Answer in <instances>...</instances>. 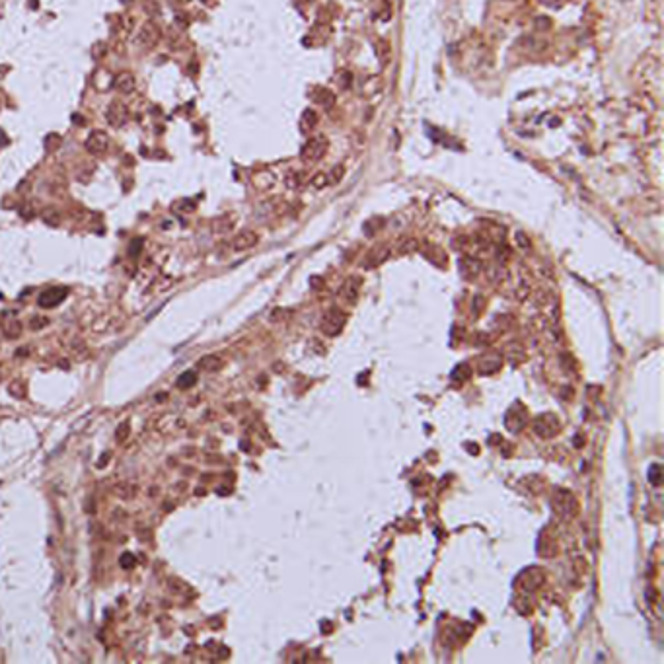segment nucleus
<instances>
[{
    "instance_id": "nucleus-18",
    "label": "nucleus",
    "mask_w": 664,
    "mask_h": 664,
    "mask_svg": "<svg viewBox=\"0 0 664 664\" xmlns=\"http://www.w3.org/2000/svg\"><path fill=\"white\" fill-rule=\"evenodd\" d=\"M195 384H197V374L193 370H187V372L179 374V378L176 380V386L179 390H189L191 386H195Z\"/></svg>"
},
{
    "instance_id": "nucleus-31",
    "label": "nucleus",
    "mask_w": 664,
    "mask_h": 664,
    "mask_svg": "<svg viewBox=\"0 0 664 664\" xmlns=\"http://www.w3.org/2000/svg\"><path fill=\"white\" fill-rule=\"evenodd\" d=\"M107 460H109V454H105V456H103V458H101V460H99V466H103V464H105V462H107Z\"/></svg>"
},
{
    "instance_id": "nucleus-8",
    "label": "nucleus",
    "mask_w": 664,
    "mask_h": 664,
    "mask_svg": "<svg viewBox=\"0 0 664 664\" xmlns=\"http://www.w3.org/2000/svg\"><path fill=\"white\" fill-rule=\"evenodd\" d=\"M257 242H259V236L253 230H242L240 234H236L232 248L236 252H246V250H252L253 246H257Z\"/></svg>"
},
{
    "instance_id": "nucleus-28",
    "label": "nucleus",
    "mask_w": 664,
    "mask_h": 664,
    "mask_svg": "<svg viewBox=\"0 0 664 664\" xmlns=\"http://www.w3.org/2000/svg\"><path fill=\"white\" fill-rule=\"evenodd\" d=\"M286 185H288V187H298V185H300V176H298V174H290V176L286 177Z\"/></svg>"
},
{
    "instance_id": "nucleus-24",
    "label": "nucleus",
    "mask_w": 664,
    "mask_h": 664,
    "mask_svg": "<svg viewBox=\"0 0 664 664\" xmlns=\"http://www.w3.org/2000/svg\"><path fill=\"white\" fill-rule=\"evenodd\" d=\"M119 561H121V567H123V569H133V567L136 565V561H134V555H133V553H123Z\"/></svg>"
},
{
    "instance_id": "nucleus-21",
    "label": "nucleus",
    "mask_w": 664,
    "mask_h": 664,
    "mask_svg": "<svg viewBox=\"0 0 664 664\" xmlns=\"http://www.w3.org/2000/svg\"><path fill=\"white\" fill-rule=\"evenodd\" d=\"M142 238H134L133 242H131V246H129V255L131 257H136L138 253H140V250H142Z\"/></svg>"
},
{
    "instance_id": "nucleus-6",
    "label": "nucleus",
    "mask_w": 664,
    "mask_h": 664,
    "mask_svg": "<svg viewBox=\"0 0 664 664\" xmlns=\"http://www.w3.org/2000/svg\"><path fill=\"white\" fill-rule=\"evenodd\" d=\"M536 433H538L541 439H551L557 431H559V419L551 413H545L536 419V425H534Z\"/></svg>"
},
{
    "instance_id": "nucleus-12",
    "label": "nucleus",
    "mask_w": 664,
    "mask_h": 664,
    "mask_svg": "<svg viewBox=\"0 0 664 664\" xmlns=\"http://www.w3.org/2000/svg\"><path fill=\"white\" fill-rule=\"evenodd\" d=\"M390 255V250L388 246H378L374 250H370V253L366 255V261H364V267H378L382 265Z\"/></svg>"
},
{
    "instance_id": "nucleus-27",
    "label": "nucleus",
    "mask_w": 664,
    "mask_h": 664,
    "mask_svg": "<svg viewBox=\"0 0 664 664\" xmlns=\"http://www.w3.org/2000/svg\"><path fill=\"white\" fill-rule=\"evenodd\" d=\"M127 435H129V425H127V423H121V425L117 427V431H115V439L121 443V441H125Z\"/></svg>"
},
{
    "instance_id": "nucleus-3",
    "label": "nucleus",
    "mask_w": 664,
    "mask_h": 664,
    "mask_svg": "<svg viewBox=\"0 0 664 664\" xmlns=\"http://www.w3.org/2000/svg\"><path fill=\"white\" fill-rule=\"evenodd\" d=\"M160 26L154 24V22H146L142 24V28L138 30V35H136V43L142 47V49H154L158 45L160 41Z\"/></svg>"
},
{
    "instance_id": "nucleus-30",
    "label": "nucleus",
    "mask_w": 664,
    "mask_h": 664,
    "mask_svg": "<svg viewBox=\"0 0 664 664\" xmlns=\"http://www.w3.org/2000/svg\"><path fill=\"white\" fill-rule=\"evenodd\" d=\"M72 121H74V123H80V125H84V123H86V121H84V117H78V115H74V117H72Z\"/></svg>"
},
{
    "instance_id": "nucleus-26",
    "label": "nucleus",
    "mask_w": 664,
    "mask_h": 664,
    "mask_svg": "<svg viewBox=\"0 0 664 664\" xmlns=\"http://www.w3.org/2000/svg\"><path fill=\"white\" fill-rule=\"evenodd\" d=\"M47 323H49V319L43 316H35V317H32V321H30L32 329H41V327H45Z\"/></svg>"
},
{
    "instance_id": "nucleus-22",
    "label": "nucleus",
    "mask_w": 664,
    "mask_h": 664,
    "mask_svg": "<svg viewBox=\"0 0 664 664\" xmlns=\"http://www.w3.org/2000/svg\"><path fill=\"white\" fill-rule=\"evenodd\" d=\"M10 396H14V398H24V396H26V392H24V384H22V382H12V384H10Z\"/></svg>"
},
{
    "instance_id": "nucleus-11",
    "label": "nucleus",
    "mask_w": 664,
    "mask_h": 664,
    "mask_svg": "<svg viewBox=\"0 0 664 664\" xmlns=\"http://www.w3.org/2000/svg\"><path fill=\"white\" fill-rule=\"evenodd\" d=\"M113 86L121 94H131L136 88V80H134V76L131 72H119L115 76V80H113Z\"/></svg>"
},
{
    "instance_id": "nucleus-14",
    "label": "nucleus",
    "mask_w": 664,
    "mask_h": 664,
    "mask_svg": "<svg viewBox=\"0 0 664 664\" xmlns=\"http://www.w3.org/2000/svg\"><path fill=\"white\" fill-rule=\"evenodd\" d=\"M199 368L205 370V372H217L222 368V358L217 354H207L199 360Z\"/></svg>"
},
{
    "instance_id": "nucleus-10",
    "label": "nucleus",
    "mask_w": 664,
    "mask_h": 664,
    "mask_svg": "<svg viewBox=\"0 0 664 664\" xmlns=\"http://www.w3.org/2000/svg\"><path fill=\"white\" fill-rule=\"evenodd\" d=\"M501 364H503L501 356H499L497 353H489V354H483V356L479 358L477 368H479L481 374H493V372H497V370L501 368Z\"/></svg>"
},
{
    "instance_id": "nucleus-17",
    "label": "nucleus",
    "mask_w": 664,
    "mask_h": 664,
    "mask_svg": "<svg viewBox=\"0 0 664 664\" xmlns=\"http://www.w3.org/2000/svg\"><path fill=\"white\" fill-rule=\"evenodd\" d=\"M417 248H419V242H417L415 238H411V236H405V238H401L399 244H398V253L407 255V253L415 252Z\"/></svg>"
},
{
    "instance_id": "nucleus-16",
    "label": "nucleus",
    "mask_w": 664,
    "mask_h": 664,
    "mask_svg": "<svg viewBox=\"0 0 664 664\" xmlns=\"http://www.w3.org/2000/svg\"><path fill=\"white\" fill-rule=\"evenodd\" d=\"M41 219H43L45 224H49V226H59L63 217H61V213H59L55 207H47V209L41 213Z\"/></svg>"
},
{
    "instance_id": "nucleus-23",
    "label": "nucleus",
    "mask_w": 664,
    "mask_h": 664,
    "mask_svg": "<svg viewBox=\"0 0 664 664\" xmlns=\"http://www.w3.org/2000/svg\"><path fill=\"white\" fill-rule=\"evenodd\" d=\"M327 183H329V177H327V174H316V176L312 177V185H314V187H317V189H319V187H325Z\"/></svg>"
},
{
    "instance_id": "nucleus-9",
    "label": "nucleus",
    "mask_w": 664,
    "mask_h": 664,
    "mask_svg": "<svg viewBox=\"0 0 664 664\" xmlns=\"http://www.w3.org/2000/svg\"><path fill=\"white\" fill-rule=\"evenodd\" d=\"M479 271H481V261L479 259H475L472 255H464L460 259V273H462L464 279L472 281L479 275Z\"/></svg>"
},
{
    "instance_id": "nucleus-7",
    "label": "nucleus",
    "mask_w": 664,
    "mask_h": 664,
    "mask_svg": "<svg viewBox=\"0 0 664 664\" xmlns=\"http://www.w3.org/2000/svg\"><path fill=\"white\" fill-rule=\"evenodd\" d=\"M105 119H107V123H109L111 127L119 129V127H123L127 121H129V111H127V107L123 105V103H119V101H113V103L107 107Z\"/></svg>"
},
{
    "instance_id": "nucleus-13",
    "label": "nucleus",
    "mask_w": 664,
    "mask_h": 664,
    "mask_svg": "<svg viewBox=\"0 0 664 664\" xmlns=\"http://www.w3.org/2000/svg\"><path fill=\"white\" fill-rule=\"evenodd\" d=\"M312 99L321 107H331L335 103V94L327 88H316L314 94H312Z\"/></svg>"
},
{
    "instance_id": "nucleus-29",
    "label": "nucleus",
    "mask_w": 664,
    "mask_h": 664,
    "mask_svg": "<svg viewBox=\"0 0 664 664\" xmlns=\"http://www.w3.org/2000/svg\"><path fill=\"white\" fill-rule=\"evenodd\" d=\"M661 468L659 466H653V474H651V479H653V485H659V481H661Z\"/></svg>"
},
{
    "instance_id": "nucleus-4",
    "label": "nucleus",
    "mask_w": 664,
    "mask_h": 664,
    "mask_svg": "<svg viewBox=\"0 0 664 664\" xmlns=\"http://www.w3.org/2000/svg\"><path fill=\"white\" fill-rule=\"evenodd\" d=\"M66 296H68V288L66 286H51V288H47L45 292L39 294L37 304L41 308H55V306H59L63 302Z\"/></svg>"
},
{
    "instance_id": "nucleus-20",
    "label": "nucleus",
    "mask_w": 664,
    "mask_h": 664,
    "mask_svg": "<svg viewBox=\"0 0 664 664\" xmlns=\"http://www.w3.org/2000/svg\"><path fill=\"white\" fill-rule=\"evenodd\" d=\"M341 292H343V296L347 298L349 302H353V300L356 298V294H358V285H356V281L353 283V279H349L347 283L343 285V290H341Z\"/></svg>"
},
{
    "instance_id": "nucleus-1",
    "label": "nucleus",
    "mask_w": 664,
    "mask_h": 664,
    "mask_svg": "<svg viewBox=\"0 0 664 664\" xmlns=\"http://www.w3.org/2000/svg\"><path fill=\"white\" fill-rule=\"evenodd\" d=\"M345 323H347V314L341 312V310H337V308H331V310H327L323 314L321 321H319V327H321V331L325 335L333 337V335L341 333V329L345 327Z\"/></svg>"
},
{
    "instance_id": "nucleus-2",
    "label": "nucleus",
    "mask_w": 664,
    "mask_h": 664,
    "mask_svg": "<svg viewBox=\"0 0 664 664\" xmlns=\"http://www.w3.org/2000/svg\"><path fill=\"white\" fill-rule=\"evenodd\" d=\"M325 152H327V140L323 136H314L300 148V158L304 162H317Z\"/></svg>"
},
{
    "instance_id": "nucleus-19",
    "label": "nucleus",
    "mask_w": 664,
    "mask_h": 664,
    "mask_svg": "<svg viewBox=\"0 0 664 664\" xmlns=\"http://www.w3.org/2000/svg\"><path fill=\"white\" fill-rule=\"evenodd\" d=\"M20 333H22V323L18 319H10L8 323H4V337L16 339Z\"/></svg>"
},
{
    "instance_id": "nucleus-15",
    "label": "nucleus",
    "mask_w": 664,
    "mask_h": 664,
    "mask_svg": "<svg viewBox=\"0 0 664 664\" xmlns=\"http://www.w3.org/2000/svg\"><path fill=\"white\" fill-rule=\"evenodd\" d=\"M317 121H319V117H317L316 111H314V109H306V111L302 113V119H300V127H302V131H304V133H308V131L316 129Z\"/></svg>"
},
{
    "instance_id": "nucleus-5",
    "label": "nucleus",
    "mask_w": 664,
    "mask_h": 664,
    "mask_svg": "<svg viewBox=\"0 0 664 664\" xmlns=\"http://www.w3.org/2000/svg\"><path fill=\"white\" fill-rule=\"evenodd\" d=\"M84 146H86V150H88L92 156H101V154H105L107 148H109V136H107V133H103V131H94V133H90V136L86 138Z\"/></svg>"
},
{
    "instance_id": "nucleus-25",
    "label": "nucleus",
    "mask_w": 664,
    "mask_h": 664,
    "mask_svg": "<svg viewBox=\"0 0 664 664\" xmlns=\"http://www.w3.org/2000/svg\"><path fill=\"white\" fill-rule=\"evenodd\" d=\"M20 215H22V219L30 221V219L35 217V209H33L32 205H22V207H20Z\"/></svg>"
}]
</instances>
